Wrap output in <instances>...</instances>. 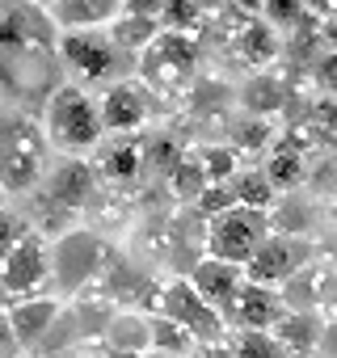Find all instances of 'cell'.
Returning a JSON list of instances; mask_svg holds the SVG:
<instances>
[{"mask_svg": "<svg viewBox=\"0 0 337 358\" xmlns=\"http://www.w3.org/2000/svg\"><path fill=\"white\" fill-rule=\"evenodd\" d=\"M59 30L47 9L30 0H0V97L13 110L43 114L51 93L64 85L59 68Z\"/></svg>", "mask_w": 337, "mask_h": 358, "instance_id": "1", "label": "cell"}, {"mask_svg": "<svg viewBox=\"0 0 337 358\" xmlns=\"http://www.w3.org/2000/svg\"><path fill=\"white\" fill-rule=\"evenodd\" d=\"M97 194H101V177H97V169L89 160L68 156V160L51 164L47 177L38 182V190H34V211H38V228L34 232H43L47 241L72 232L76 220L89 215Z\"/></svg>", "mask_w": 337, "mask_h": 358, "instance_id": "2", "label": "cell"}, {"mask_svg": "<svg viewBox=\"0 0 337 358\" xmlns=\"http://www.w3.org/2000/svg\"><path fill=\"white\" fill-rule=\"evenodd\" d=\"M51 169V143L43 135V122L26 110L0 106V190L30 194Z\"/></svg>", "mask_w": 337, "mask_h": 358, "instance_id": "3", "label": "cell"}, {"mask_svg": "<svg viewBox=\"0 0 337 358\" xmlns=\"http://www.w3.org/2000/svg\"><path fill=\"white\" fill-rule=\"evenodd\" d=\"M38 122H43V135H47L51 152L76 156V160L97 152L101 139H106V127H101V114H97V97L89 89L72 85V80H64L51 93V101L38 114Z\"/></svg>", "mask_w": 337, "mask_h": 358, "instance_id": "4", "label": "cell"}, {"mask_svg": "<svg viewBox=\"0 0 337 358\" xmlns=\"http://www.w3.org/2000/svg\"><path fill=\"white\" fill-rule=\"evenodd\" d=\"M110 257H114V249L93 228H72V232L55 236L51 241V282H55V291L68 295V299L93 291L101 282Z\"/></svg>", "mask_w": 337, "mask_h": 358, "instance_id": "5", "label": "cell"}, {"mask_svg": "<svg viewBox=\"0 0 337 358\" xmlns=\"http://www.w3.org/2000/svg\"><path fill=\"white\" fill-rule=\"evenodd\" d=\"M59 51V68L64 76H72V85L89 89V85H114L122 76H131V55H122L106 30H72L59 34L55 43Z\"/></svg>", "mask_w": 337, "mask_h": 358, "instance_id": "6", "label": "cell"}, {"mask_svg": "<svg viewBox=\"0 0 337 358\" xmlns=\"http://www.w3.org/2000/svg\"><path fill=\"white\" fill-rule=\"evenodd\" d=\"M135 80L156 97V93H182L190 76L199 72V43L194 34H168L160 30L135 59Z\"/></svg>", "mask_w": 337, "mask_h": 358, "instance_id": "7", "label": "cell"}, {"mask_svg": "<svg viewBox=\"0 0 337 358\" xmlns=\"http://www.w3.org/2000/svg\"><path fill=\"white\" fill-rule=\"evenodd\" d=\"M274 236V220L270 211H249V207H228L224 215L207 220V257L215 262H232L245 270V262Z\"/></svg>", "mask_w": 337, "mask_h": 358, "instance_id": "8", "label": "cell"}, {"mask_svg": "<svg viewBox=\"0 0 337 358\" xmlns=\"http://www.w3.org/2000/svg\"><path fill=\"white\" fill-rule=\"evenodd\" d=\"M156 316L182 324L199 345H220V341H228L224 316H220L211 303H203L186 278H168V282L156 291Z\"/></svg>", "mask_w": 337, "mask_h": 358, "instance_id": "9", "label": "cell"}, {"mask_svg": "<svg viewBox=\"0 0 337 358\" xmlns=\"http://www.w3.org/2000/svg\"><path fill=\"white\" fill-rule=\"evenodd\" d=\"M47 287H51V241L30 228L0 262V291L13 299H38L47 295Z\"/></svg>", "mask_w": 337, "mask_h": 358, "instance_id": "10", "label": "cell"}, {"mask_svg": "<svg viewBox=\"0 0 337 358\" xmlns=\"http://www.w3.org/2000/svg\"><path fill=\"white\" fill-rule=\"evenodd\" d=\"M152 93L135 80V76H122L114 85H106V93L97 97V114H101V127L106 135H135L143 131V122L152 118Z\"/></svg>", "mask_w": 337, "mask_h": 358, "instance_id": "11", "label": "cell"}, {"mask_svg": "<svg viewBox=\"0 0 337 358\" xmlns=\"http://www.w3.org/2000/svg\"><path fill=\"white\" fill-rule=\"evenodd\" d=\"M308 262H303V249L295 245V241H287V236H270L249 262H245V282H257V287H270V291H278L287 278H295L299 270H303Z\"/></svg>", "mask_w": 337, "mask_h": 358, "instance_id": "12", "label": "cell"}, {"mask_svg": "<svg viewBox=\"0 0 337 358\" xmlns=\"http://www.w3.org/2000/svg\"><path fill=\"white\" fill-rule=\"evenodd\" d=\"M190 287H194V295L203 299V303H211L215 312H224L232 299H236V291L245 287V270L241 266H232V262H215V257H199L186 274H182Z\"/></svg>", "mask_w": 337, "mask_h": 358, "instance_id": "13", "label": "cell"}, {"mask_svg": "<svg viewBox=\"0 0 337 358\" xmlns=\"http://www.w3.org/2000/svg\"><path fill=\"white\" fill-rule=\"evenodd\" d=\"M282 312H287V308H282V295H278V291L257 287V282H245V287L236 291V299H232L220 316H224L228 329H261V333H270Z\"/></svg>", "mask_w": 337, "mask_h": 358, "instance_id": "14", "label": "cell"}, {"mask_svg": "<svg viewBox=\"0 0 337 358\" xmlns=\"http://www.w3.org/2000/svg\"><path fill=\"white\" fill-rule=\"evenodd\" d=\"M9 324H13V337H17V350H38V341L51 333V324L59 320L64 312V299L59 295H38V299H13L9 308Z\"/></svg>", "mask_w": 337, "mask_h": 358, "instance_id": "15", "label": "cell"}, {"mask_svg": "<svg viewBox=\"0 0 337 358\" xmlns=\"http://www.w3.org/2000/svg\"><path fill=\"white\" fill-rule=\"evenodd\" d=\"M118 13H122V0H55V5L47 9L51 26L59 34H72V30H106Z\"/></svg>", "mask_w": 337, "mask_h": 358, "instance_id": "16", "label": "cell"}, {"mask_svg": "<svg viewBox=\"0 0 337 358\" xmlns=\"http://www.w3.org/2000/svg\"><path fill=\"white\" fill-rule=\"evenodd\" d=\"M93 169H97V177H106L110 186H127L143 169V143L135 135H114L110 143L97 148V164Z\"/></svg>", "mask_w": 337, "mask_h": 358, "instance_id": "17", "label": "cell"}, {"mask_svg": "<svg viewBox=\"0 0 337 358\" xmlns=\"http://www.w3.org/2000/svg\"><path fill=\"white\" fill-rule=\"evenodd\" d=\"M101 345H110L118 354H139L143 358L152 350V324H148V316L135 312V308H118L110 316L106 333H101Z\"/></svg>", "mask_w": 337, "mask_h": 358, "instance_id": "18", "label": "cell"}, {"mask_svg": "<svg viewBox=\"0 0 337 358\" xmlns=\"http://www.w3.org/2000/svg\"><path fill=\"white\" fill-rule=\"evenodd\" d=\"M274 341L287 350V354H308V350H316L320 345V333H324V324H320V316L316 312H282L278 320H274Z\"/></svg>", "mask_w": 337, "mask_h": 358, "instance_id": "19", "label": "cell"}, {"mask_svg": "<svg viewBox=\"0 0 337 358\" xmlns=\"http://www.w3.org/2000/svg\"><path fill=\"white\" fill-rule=\"evenodd\" d=\"M106 34H110V43H114L122 55L139 59V51L160 34V22H152V17H135V13H118V17L106 26Z\"/></svg>", "mask_w": 337, "mask_h": 358, "instance_id": "20", "label": "cell"}, {"mask_svg": "<svg viewBox=\"0 0 337 358\" xmlns=\"http://www.w3.org/2000/svg\"><path fill=\"white\" fill-rule=\"evenodd\" d=\"M228 190H232L236 207H249V211H270V207H274V186H270V177H266L261 169L236 173L232 182H228Z\"/></svg>", "mask_w": 337, "mask_h": 358, "instance_id": "21", "label": "cell"}, {"mask_svg": "<svg viewBox=\"0 0 337 358\" xmlns=\"http://www.w3.org/2000/svg\"><path fill=\"white\" fill-rule=\"evenodd\" d=\"M148 324H152V350L148 354H168V358H190L194 354V337L182 329V324H173V320H164V316H148Z\"/></svg>", "mask_w": 337, "mask_h": 358, "instance_id": "22", "label": "cell"}, {"mask_svg": "<svg viewBox=\"0 0 337 358\" xmlns=\"http://www.w3.org/2000/svg\"><path fill=\"white\" fill-rule=\"evenodd\" d=\"M194 160H199V169H203V177H207V186H228L232 177L241 173V169H236V148H232V143H207Z\"/></svg>", "mask_w": 337, "mask_h": 358, "instance_id": "23", "label": "cell"}, {"mask_svg": "<svg viewBox=\"0 0 337 358\" xmlns=\"http://www.w3.org/2000/svg\"><path fill=\"white\" fill-rule=\"evenodd\" d=\"M228 350H232V358H291L274 341V333H261V329H236V333H228Z\"/></svg>", "mask_w": 337, "mask_h": 358, "instance_id": "24", "label": "cell"}, {"mask_svg": "<svg viewBox=\"0 0 337 358\" xmlns=\"http://www.w3.org/2000/svg\"><path fill=\"white\" fill-rule=\"evenodd\" d=\"M266 177H270V186L274 190H291V186H299V177H303V156L295 152V148H274L270 152V164L261 169Z\"/></svg>", "mask_w": 337, "mask_h": 358, "instance_id": "25", "label": "cell"}, {"mask_svg": "<svg viewBox=\"0 0 337 358\" xmlns=\"http://www.w3.org/2000/svg\"><path fill=\"white\" fill-rule=\"evenodd\" d=\"M245 110H253L257 118H270L278 106H282V85L274 80V76H253L249 85H245Z\"/></svg>", "mask_w": 337, "mask_h": 358, "instance_id": "26", "label": "cell"}, {"mask_svg": "<svg viewBox=\"0 0 337 358\" xmlns=\"http://www.w3.org/2000/svg\"><path fill=\"white\" fill-rule=\"evenodd\" d=\"M199 26H203L199 0H164V13H160V30H168V34H194Z\"/></svg>", "mask_w": 337, "mask_h": 358, "instance_id": "27", "label": "cell"}, {"mask_svg": "<svg viewBox=\"0 0 337 358\" xmlns=\"http://www.w3.org/2000/svg\"><path fill=\"white\" fill-rule=\"evenodd\" d=\"M236 47L245 51V59L261 64V59L274 55V30H270L266 22H253V26H245V30L236 34Z\"/></svg>", "mask_w": 337, "mask_h": 358, "instance_id": "28", "label": "cell"}, {"mask_svg": "<svg viewBox=\"0 0 337 358\" xmlns=\"http://www.w3.org/2000/svg\"><path fill=\"white\" fill-rule=\"evenodd\" d=\"M26 232H30V224H26L22 215H13L9 207H0V262L9 257V249H13Z\"/></svg>", "mask_w": 337, "mask_h": 358, "instance_id": "29", "label": "cell"}, {"mask_svg": "<svg viewBox=\"0 0 337 358\" xmlns=\"http://www.w3.org/2000/svg\"><path fill=\"white\" fill-rule=\"evenodd\" d=\"M266 139H270V122H266V118H253V122H241V127H236V143H232V148H236V152H241V148H266Z\"/></svg>", "mask_w": 337, "mask_h": 358, "instance_id": "30", "label": "cell"}, {"mask_svg": "<svg viewBox=\"0 0 337 358\" xmlns=\"http://www.w3.org/2000/svg\"><path fill=\"white\" fill-rule=\"evenodd\" d=\"M261 13H270V22H295L303 13V0H261Z\"/></svg>", "mask_w": 337, "mask_h": 358, "instance_id": "31", "label": "cell"}, {"mask_svg": "<svg viewBox=\"0 0 337 358\" xmlns=\"http://www.w3.org/2000/svg\"><path fill=\"white\" fill-rule=\"evenodd\" d=\"M0 358H22L17 350V337H13V324H9V312L0 303Z\"/></svg>", "mask_w": 337, "mask_h": 358, "instance_id": "32", "label": "cell"}, {"mask_svg": "<svg viewBox=\"0 0 337 358\" xmlns=\"http://www.w3.org/2000/svg\"><path fill=\"white\" fill-rule=\"evenodd\" d=\"M122 13H135V17H152V22H160L164 0H122Z\"/></svg>", "mask_w": 337, "mask_h": 358, "instance_id": "33", "label": "cell"}, {"mask_svg": "<svg viewBox=\"0 0 337 358\" xmlns=\"http://www.w3.org/2000/svg\"><path fill=\"white\" fill-rule=\"evenodd\" d=\"M316 80H320L329 93H337V55H324V59H320V68H316Z\"/></svg>", "mask_w": 337, "mask_h": 358, "instance_id": "34", "label": "cell"}, {"mask_svg": "<svg viewBox=\"0 0 337 358\" xmlns=\"http://www.w3.org/2000/svg\"><path fill=\"white\" fill-rule=\"evenodd\" d=\"M190 358H232V350H228V341H220V345H194Z\"/></svg>", "mask_w": 337, "mask_h": 358, "instance_id": "35", "label": "cell"}, {"mask_svg": "<svg viewBox=\"0 0 337 358\" xmlns=\"http://www.w3.org/2000/svg\"><path fill=\"white\" fill-rule=\"evenodd\" d=\"M93 358H139V354H118V350H110V345L97 341V345H93ZM143 358H148V354H143Z\"/></svg>", "mask_w": 337, "mask_h": 358, "instance_id": "36", "label": "cell"}, {"mask_svg": "<svg viewBox=\"0 0 337 358\" xmlns=\"http://www.w3.org/2000/svg\"><path fill=\"white\" fill-rule=\"evenodd\" d=\"M232 9H245V13H261V0H228Z\"/></svg>", "mask_w": 337, "mask_h": 358, "instance_id": "37", "label": "cell"}, {"mask_svg": "<svg viewBox=\"0 0 337 358\" xmlns=\"http://www.w3.org/2000/svg\"><path fill=\"white\" fill-rule=\"evenodd\" d=\"M30 5H38V9H51V5H55V0H30Z\"/></svg>", "mask_w": 337, "mask_h": 358, "instance_id": "38", "label": "cell"}, {"mask_svg": "<svg viewBox=\"0 0 337 358\" xmlns=\"http://www.w3.org/2000/svg\"><path fill=\"white\" fill-rule=\"evenodd\" d=\"M148 358H168V354H148Z\"/></svg>", "mask_w": 337, "mask_h": 358, "instance_id": "39", "label": "cell"}, {"mask_svg": "<svg viewBox=\"0 0 337 358\" xmlns=\"http://www.w3.org/2000/svg\"><path fill=\"white\" fill-rule=\"evenodd\" d=\"M0 207H5V190H0Z\"/></svg>", "mask_w": 337, "mask_h": 358, "instance_id": "40", "label": "cell"}]
</instances>
